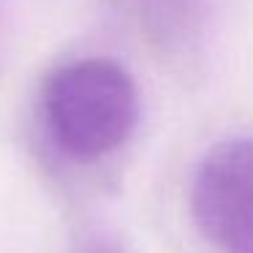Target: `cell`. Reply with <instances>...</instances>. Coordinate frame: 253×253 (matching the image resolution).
I'll list each match as a JSON object with an SVG mask.
<instances>
[{
	"mask_svg": "<svg viewBox=\"0 0 253 253\" xmlns=\"http://www.w3.org/2000/svg\"><path fill=\"white\" fill-rule=\"evenodd\" d=\"M191 212L223 253H253V139H226L199 161Z\"/></svg>",
	"mask_w": 253,
	"mask_h": 253,
	"instance_id": "7a4b0ae2",
	"label": "cell"
},
{
	"mask_svg": "<svg viewBox=\"0 0 253 253\" xmlns=\"http://www.w3.org/2000/svg\"><path fill=\"white\" fill-rule=\"evenodd\" d=\"M52 136L74 158H101L117 150L139 120V90L115 60L87 57L52 74L44 90Z\"/></svg>",
	"mask_w": 253,
	"mask_h": 253,
	"instance_id": "6da1fadb",
	"label": "cell"
}]
</instances>
